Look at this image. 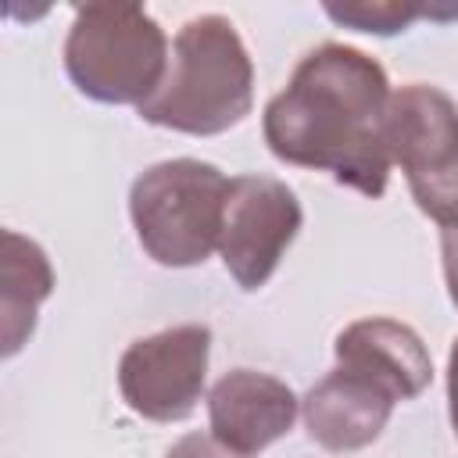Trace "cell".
Here are the masks:
<instances>
[{
  "instance_id": "obj_1",
  "label": "cell",
  "mask_w": 458,
  "mask_h": 458,
  "mask_svg": "<svg viewBox=\"0 0 458 458\" xmlns=\"http://www.w3.org/2000/svg\"><path fill=\"white\" fill-rule=\"evenodd\" d=\"M390 97L376 57L358 47L322 43L301 57L286 89L265 104V143L286 165L318 168L365 197H383Z\"/></svg>"
},
{
  "instance_id": "obj_2",
  "label": "cell",
  "mask_w": 458,
  "mask_h": 458,
  "mask_svg": "<svg viewBox=\"0 0 458 458\" xmlns=\"http://www.w3.org/2000/svg\"><path fill=\"white\" fill-rule=\"evenodd\" d=\"M254 68L229 18H190L172 47V64L161 89L140 104V118L161 129L215 136L250 114Z\"/></svg>"
},
{
  "instance_id": "obj_3",
  "label": "cell",
  "mask_w": 458,
  "mask_h": 458,
  "mask_svg": "<svg viewBox=\"0 0 458 458\" xmlns=\"http://www.w3.org/2000/svg\"><path fill=\"white\" fill-rule=\"evenodd\" d=\"M64 68L79 93L140 107L168 75V39L136 4H86L68 29Z\"/></svg>"
},
{
  "instance_id": "obj_4",
  "label": "cell",
  "mask_w": 458,
  "mask_h": 458,
  "mask_svg": "<svg viewBox=\"0 0 458 458\" xmlns=\"http://www.w3.org/2000/svg\"><path fill=\"white\" fill-rule=\"evenodd\" d=\"M229 179L197 157L150 165L129 190V215L143 250L165 268L208 261L222 236Z\"/></svg>"
},
{
  "instance_id": "obj_5",
  "label": "cell",
  "mask_w": 458,
  "mask_h": 458,
  "mask_svg": "<svg viewBox=\"0 0 458 458\" xmlns=\"http://www.w3.org/2000/svg\"><path fill=\"white\" fill-rule=\"evenodd\" d=\"M390 161L401 165L408 190L433 222L458 225V107L426 82H408L386 111Z\"/></svg>"
},
{
  "instance_id": "obj_6",
  "label": "cell",
  "mask_w": 458,
  "mask_h": 458,
  "mask_svg": "<svg viewBox=\"0 0 458 458\" xmlns=\"http://www.w3.org/2000/svg\"><path fill=\"white\" fill-rule=\"evenodd\" d=\"M208 354H211V329L197 322L132 340L118 361L122 401L150 422L186 419L200 401Z\"/></svg>"
},
{
  "instance_id": "obj_7",
  "label": "cell",
  "mask_w": 458,
  "mask_h": 458,
  "mask_svg": "<svg viewBox=\"0 0 458 458\" xmlns=\"http://www.w3.org/2000/svg\"><path fill=\"white\" fill-rule=\"evenodd\" d=\"M297 193L268 175L229 179L218 254L243 290H261L301 229Z\"/></svg>"
},
{
  "instance_id": "obj_8",
  "label": "cell",
  "mask_w": 458,
  "mask_h": 458,
  "mask_svg": "<svg viewBox=\"0 0 458 458\" xmlns=\"http://www.w3.org/2000/svg\"><path fill=\"white\" fill-rule=\"evenodd\" d=\"M208 419L211 433L240 454H254L290 433L297 419L293 390L265 372L233 369L225 372L208 394Z\"/></svg>"
},
{
  "instance_id": "obj_9",
  "label": "cell",
  "mask_w": 458,
  "mask_h": 458,
  "mask_svg": "<svg viewBox=\"0 0 458 458\" xmlns=\"http://www.w3.org/2000/svg\"><path fill=\"white\" fill-rule=\"evenodd\" d=\"M336 365L351 369L376 386H383L394 401L419 397L433 379V361L422 344V336L394 318H358L347 329H340L336 344Z\"/></svg>"
},
{
  "instance_id": "obj_10",
  "label": "cell",
  "mask_w": 458,
  "mask_h": 458,
  "mask_svg": "<svg viewBox=\"0 0 458 458\" xmlns=\"http://www.w3.org/2000/svg\"><path fill=\"white\" fill-rule=\"evenodd\" d=\"M394 404L383 386L336 365L304 394V426L326 451H358L383 433Z\"/></svg>"
},
{
  "instance_id": "obj_11",
  "label": "cell",
  "mask_w": 458,
  "mask_h": 458,
  "mask_svg": "<svg viewBox=\"0 0 458 458\" xmlns=\"http://www.w3.org/2000/svg\"><path fill=\"white\" fill-rule=\"evenodd\" d=\"M54 290V268L39 243L21 233H4V276H0V315H4V354L11 358L36 329V311Z\"/></svg>"
},
{
  "instance_id": "obj_12",
  "label": "cell",
  "mask_w": 458,
  "mask_h": 458,
  "mask_svg": "<svg viewBox=\"0 0 458 458\" xmlns=\"http://www.w3.org/2000/svg\"><path fill=\"white\" fill-rule=\"evenodd\" d=\"M326 14L340 25H351L358 32H376V36H390L408 29L415 18L429 14V7H415V4H326Z\"/></svg>"
},
{
  "instance_id": "obj_13",
  "label": "cell",
  "mask_w": 458,
  "mask_h": 458,
  "mask_svg": "<svg viewBox=\"0 0 458 458\" xmlns=\"http://www.w3.org/2000/svg\"><path fill=\"white\" fill-rule=\"evenodd\" d=\"M165 458H247L240 451H233L229 444H222L215 433H186L179 437Z\"/></svg>"
},
{
  "instance_id": "obj_14",
  "label": "cell",
  "mask_w": 458,
  "mask_h": 458,
  "mask_svg": "<svg viewBox=\"0 0 458 458\" xmlns=\"http://www.w3.org/2000/svg\"><path fill=\"white\" fill-rule=\"evenodd\" d=\"M440 250H444V279H447V293L458 308V225L440 233Z\"/></svg>"
},
{
  "instance_id": "obj_15",
  "label": "cell",
  "mask_w": 458,
  "mask_h": 458,
  "mask_svg": "<svg viewBox=\"0 0 458 458\" xmlns=\"http://www.w3.org/2000/svg\"><path fill=\"white\" fill-rule=\"evenodd\" d=\"M447 408H451V426L458 437V336L451 340V354H447Z\"/></svg>"
}]
</instances>
